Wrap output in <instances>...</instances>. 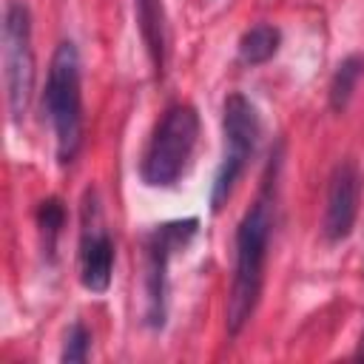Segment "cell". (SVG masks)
I'll use <instances>...</instances> for the list:
<instances>
[{
    "instance_id": "6da1fadb",
    "label": "cell",
    "mask_w": 364,
    "mask_h": 364,
    "mask_svg": "<svg viewBox=\"0 0 364 364\" xmlns=\"http://www.w3.org/2000/svg\"><path fill=\"white\" fill-rule=\"evenodd\" d=\"M276 176H279V154L267 165L259 196L253 199V205L245 210V216L236 225L233 282H230L228 307H225V327L230 338H236L247 327L262 299L267 247H270L273 222H276Z\"/></svg>"
},
{
    "instance_id": "7a4b0ae2",
    "label": "cell",
    "mask_w": 364,
    "mask_h": 364,
    "mask_svg": "<svg viewBox=\"0 0 364 364\" xmlns=\"http://www.w3.org/2000/svg\"><path fill=\"white\" fill-rule=\"evenodd\" d=\"M199 114L188 102H171L156 119L139 159V179L148 188H176L193 162L199 142Z\"/></svg>"
},
{
    "instance_id": "3957f363",
    "label": "cell",
    "mask_w": 364,
    "mask_h": 364,
    "mask_svg": "<svg viewBox=\"0 0 364 364\" xmlns=\"http://www.w3.org/2000/svg\"><path fill=\"white\" fill-rule=\"evenodd\" d=\"M43 111L48 117L60 165L74 162L82 145V82H80V51L71 40L57 43L43 91Z\"/></svg>"
},
{
    "instance_id": "277c9868",
    "label": "cell",
    "mask_w": 364,
    "mask_h": 364,
    "mask_svg": "<svg viewBox=\"0 0 364 364\" xmlns=\"http://www.w3.org/2000/svg\"><path fill=\"white\" fill-rule=\"evenodd\" d=\"M222 136H225V148H222V159L219 168L213 173V185H210V210L219 213L236 182L245 176L250 156L256 154L259 136H262V117L256 111V105L242 94V91H230L222 102Z\"/></svg>"
},
{
    "instance_id": "5b68a950",
    "label": "cell",
    "mask_w": 364,
    "mask_h": 364,
    "mask_svg": "<svg viewBox=\"0 0 364 364\" xmlns=\"http://www.w3.org/2000/svg\"><path fill=\"white\" fill-rule=\"evenodd\" d=\"M196 233H199V219L196 216L162 222V225H156L145 233V239H142V256H145L142 324L148 330H162L165 327V321H168V290H171L168 267H171V259L196 239Z\"/></svg>"
},
{
    "instance_id": "8992f818",
    "label": "cell",
    "mask_w": 364,
    "mask_h": 364,
    "mask_svg": "<svg viewBox=\"0 0 364 364\" xmlns=\"http://www.w3.org/2000/svg\"><path fill=\"white\" fill-rule=\"evenodd\" d=\"M3 82L6 105L14 125L28 114L34 94V46H31V11L20 0H9L3 11Z\"/></svg>"
},
{
    "instance_id": "52a82bcc",
    "label": "cell",
    "mask_w": 364,
    "mask_h": 364,
    "mask_svg": "<svg viewBox=\"0 0 364 364\" xmlns=\"http://www.w3.org/2000/svg\"><path fill=\"white\" fill-rule=\"evenodd\" d=\"M358 199H361L358 165L353 159H341L327 179V199L321 219V236L327 245H338L353 233L358 216Z\"/></svg>"
},
{
    "instance_id": "ba28073f",
    "label": "cell",
    "mask_w": 364,
    "mask_h": 364,
    "mask_svg": "<svg viewBox=\"0 0 364 364\" xmlns=\"http://www.w3.org/2000/svg\"><path fill=\"white\" fill-rule=\"evenodd\" d=\"M77 259H80V284L91 293H105L114 279L117 247L111 233L100 222V208L94 199L85 202V222H82Z\"/></svg>"
},
{
    "instance_id": "9c48e42d",
    "label": "cell",
    "mask_w": 364,
    "mask_h": 364,
    "mask_svg": "<svg viewBox=\"0 0 364 364\" xmlns=\"http://www.w3.org/2000/svg\"><path fill=\"white\" fill-rule=\"evenodd\" d=\"M134 14H136V28L145 43L148 60L154 65L156 80L165 74L168 63V26H165V6L162 0H134Z\"/></svg>"
},
{
    "instance_id": "30bf717a",
    "label": "cell",
    "mask_w": 364,
    "mask_h": 364,
    "mask_svg": "<svg viewBox=\"0 0 364 364\" xmlns=\"http://www.w3.org/2000/svg\"><path fill=\"white\" fill-rule=\"evenodd\" d=\"M282 48V31L273 23H256L239 37V63L245 65H264Z\"/></svg>"
},
{
    "instance_id": "8fae6325",
    "label": "cell",
    "mask_w": 364,
    "mask_h": 364,
    "mask_svg": "<svg viewBox=\"0 0 364 364\" xmlns=\"http://www.w3.org/2000/svg\"><path fill=\"white\" fill-rule=\"evenodd\" d=\"M361 77H364V57L361 54H350L336 65V71L330 77V88H327V102H330L333 114H344L347 111Z\"/></svg>"
},
{
    "instance_id": "7c38bea8",
    "label": "cell",
    "mask_w": 364,
    "mask_h": 364,
    "mask_svg": "<svg viewBox=\"0 0 364 364\" xmlns=\"http://www.w3.org/2000/svg\"><path fill=\"white\" fill-rule=\"evenodd\" d=\"M65 205L60 196H46L37 202V210H34V222H37V230H40V239H43V253L48 256V262H54V253H57V242H60V233L65 228Z\"/></svg>"
},
{
    "instance_id": "4fadbf2b",
    "label": "cell",
    "mask_w": 364,
    "mask_h": 364,
    "mask_svg": "<svg viewBox=\"0 0 364 364\" xmlns=\"http://www.w3.org/2000/svg\"><path fill=\"white\" fill-rule=\"evenodd\" d=\"M91 330L82 324V321H74L65 333V341H63V353H60V361H68V364H80V361H88L91 355Z\"/></svg>"
},
{
    "instance_id": "5bb4252c",
    "label": "cell",
    "mask_w": 364,
    "mask_h": 364,
    "mask_svg": "<svg viewBox=\"0 0 364 364\" xmlns=\"http://www.w3.org/2000/svg\"><path fill=\"white\" fill-rule=\"evenodd\" d=\"M358 355H364V333H361V344H358Z\"/></svg>"
}]
</instances>
